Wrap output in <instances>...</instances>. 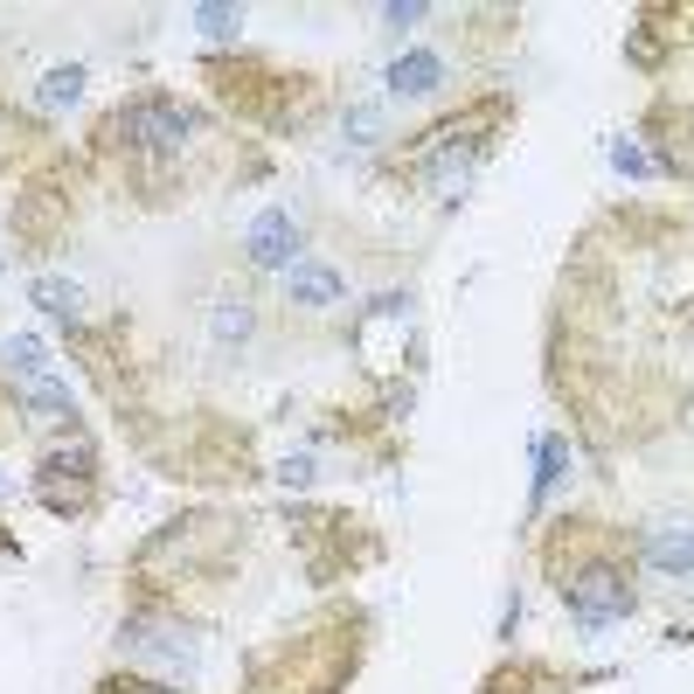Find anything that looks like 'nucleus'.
Returning a JSON list of instances; mask_svg holds the SVG:
<instances>
[{"instance_id":"19","label":"nucleus","mask_w":694,"mask_h":694,"mask_svg":"<svg viewBox=\"0 0 694 694\" xmlns=\"http://www.w3.org/2000/svg\"><path fill=\"white\" fill-rule=\"evenodd\" d=\"M278 479H285V486H306V479H313V459H285V465H278Z\"/></svg>"},{"instance_id":"15","label":"nucleus","mask_w":694,"mask_h":694,"mask_svg":"<svg viewBox=\"0 0 694 694\" xmlns=\"http://www.w3.org/2000/svg\"><path fill=\"white\" fill-rule=\"evenodd\" d=\"M611 167H618V174H653V160H646L632 139H618V146H611Z\"/></svg>"},{"instance_id":"1","label":"nucleus","mask_w":694,"mask_h":694,"mask_svg":"<svg viewBox=\"0 0 694 694\" xmlns=\"http://www.w3.org/2000/svg\"><path fill=\"white\" fill-rule=\"evenodd\" d=\"M111 133H119L125 146H139V154H181V146L195 139V119H187L181 105H167V98H139V105L119 111Z\"/></svg>"},{"instance_id":"6","label":"nucleus","mask_w":694,"mask_h":694,"mask_svg":"<svg viewBox=\"0 0 694 694\" xmlns=\"http://www.w3.org/2000/svg\"><path fill=\"white\" fill-rule=\"evenodd\" d=\"M438 84H445V56H430V49H410L389 63V90L397 98H430Z\"/></svg>"},{"instance_id":"18","label":"nucleus","mask_w":694,"mask_h":694,"mask_svg":"<svg viewBox=\"0 0 694 694\" xmlns=\"http://www.w3.org/2000/svg\"><path fill=\"white\" fill-rule=\"evenodd\" d=\"M389 14V28H410V22H424V0H397V8H382Z\"/></svg>"},{"instance_id":"5","label":"nucleus","mask_w":694,"mask_h":694,"mask_svg":"<svg viewBox=\"0 0 694 694\" xmlns=\"http://www.w3.org/2000/svg\"><path fill=\"white\" fill-rule=\"evenodd\" d=\"M292 251H299V230H292V216H285V209H265V216L251 222V265L278 271Z\"/></svg>"},{"instance_id":"3","label":"nucleus","mask_w":694,"mask_h":694,"mask_svg":"<svg viewBox=\"0 0 694 694\" xmlns=\"http://www.w3.org/2000/svg\"><path fill=\"white\" fill-rule=\"evenodd\" d=\"M42 500L56 514L84 508V500H90V445H63V452L42 459Z\"/></svg>"},{"instance_id":"9","label":"nucleus","mask_w":694,"mask_h":694,"mask_svg":"<svg viewBox=\"0 0 694 694\" xmlns=\"http://www.w3.org/2000/svg\"><path fill=\"white\" fill-rule=\"evenodd\" d=\"M646 562H653V570H673V576L694 570V528L687 535L681 528H653L646 535Z\"/></svg>"},{"instance_id":"4","label":"nucleus","mask_w":694,"mask_h":694,"mask_svg":"<svg viewBox=\"0 0 694 694\" xmlns=\"http://www.w3.org/2000/svg\"><path fill=\"white\" fill-rule=\"evenodd\" d=\"M119 646L133 653V660H146V667H187V660H195L187 632H167V625H125Z\"/></svg>"},{"instance_id":"10","label":"nucleus","mask_w":694,"mask_h":694,"mask_svg":"<svg viewBox=\"0 0 694 694\" xmlns=\"http://www.w3.org/2000/svg\"><path fill=\"white\" fill-rule=\"evenodd\" d=\"M535 465H541V473H535V500H549L556 479L570 473V445H562V438H535Z\"/></svg>"},{"instance_id":"16","label":"nucleus","mask_w":694,"mask_h":694,"mask_svg":"<svg viewBox=\"0 0 694 694\" xmlns=\"http://www.w3.org/2000/svg\"><path fill=\"white\" fill-rule=\"evenodd\" d=\"M216 333H222V341H243V333H251V313H243V299L216 313Z\"/></svg>"},{"instance_id":"13","label":"nucleus","mask_w":694,"mask_h":694,"mask_svg":"<svg viewBox=\"0 0 694 694\" xmlns=\"http://www.w3.org/2000/svg\"><path fill=\"white\" fill-rule=\"evenodd\" d=\"M84 98V70H49L42 77V111H63Z\"/></svg>"},{"instance_id":"7","label":"nucleus","mask_w":694,"mask_h":694,"mask_svg":"<svg viewBox=\"0 0 694 694\" xmlns=\"http://www.w3.org/2000/svg\"><path fill=\"white\" fill-rule=\"evenodd\" d=\"M285 292H292V306H333L348 285H341V271H327V265H292Z\"/></svg>"},{"instance_id":"12","label":"nucleus","mask_w":694,"mask_h":694,"mask_svg":"<svg viewBox=\"0 0 694 694\" xmlns=\"http://www.w3.org/2000/svg\"><path fill=\"white\" fill-rule=\"evenodd\" d=\"M0 362L28 382V375H42V341H35V333H14V341H0Z\"/></svg>"},{"instance_id":"8","label":"nucleus","mask_w":694,"mask_h":694,"mask_svg":"<svg viewBox=\"0 0 694 694\" xmlns=\"http://www.w3.org/2000/svg\"><path fill=\"white\" fill-rule=\"evenodd\" d=\"M22 403L35 410V424H70L77 410H70V389L56 382V375H28L22 382Z\"/></svg>"},{"instance_id":"17","label":"nucleus","mask_w":694,"mask_h":694,"mask_svg":"<svg viewBox=\"0 0 694 694\" xmlns=\"http://www.w3.org/2000/svg\"><path fill=\"white\" fill-rule=\"evenodd\" d=\"M348 133L362 139V146H368L375 133H382V111H375V105H362V111H348Z\"/></svg>"},{"instance_id":"11","label":"nucleus","mask_w":694,"mask_h":694,"mask_svg":"<svg viewBox=\"0 0 694 694\" xmlns=\"http://www.w3.org/2000/svg\"><path fill=\"white\" fill-rule=\"evenodd\" d=\"M28 299H35L42 313H56V320H77V285H70V278H35Z\"/></svg>"},{"instance_id":"20","label":"nucleus","mask_w":694,"mask_h":694,"mask_svg":"<svg viewBox=\"0 0 694 694\" xmlns=\"http://www.w3.org/2000/svg\"><path fill=\"white\" fill-rule=\"evenodd\" d=\"M111 694H167V687H139V681H133V687H111Z\"/></svg>"},{"instance_id":"14","label":"nucleus","mask_w":694,"mask_h":694,"mask_svg":"<svg viewBox=\"0 0 694 694\" xmlns=\"http://www.w3.org/2000/svg\"><path fill=\"white\" fill-rule=\"evenodd\" d=\"M195 22H202V35H236V8H195Z\"/></svg>"},{"instance_id":"2","label":"nucleus","mask_w":694,"mask_h":694,"mask_svg":"<svg viewBox=\"0 0 694 694\" xmlns=\"http://www.w3.org/2000/svg\"><path fill=\"white\" fill-rule=\"evenodd\" d=\"M562 605H570V618H584V625H611V618L632 611V584L611 562H590V570H576L562 584Z\"/></svg>"}]
</instances>
